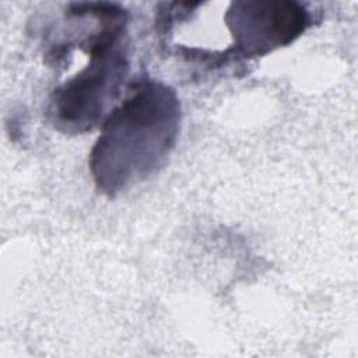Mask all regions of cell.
I'll use <instances>...</instances> for the list:
<instances>
[{"label":"cell","instance_id":"6da1fadb","mask_svg":"<svg viewBox=\"0 0 358 358\" xmlns=\"http://www.w3.org/2000/svg\"><path fill=\"white\" fill-rule=\"evenodd\" d=\"M179 127L176 92L152 78L133 80L103 119L91 151L90 169L96 189L116 196L155 173L173 150Z\"/></svg>","mask_w":358,"mask_h":358},{"label":"cell","instance_id":"7a4b0ae2","mask_svg":"<svg viewBox=\"0 0 358 358\" xmlns=\"http://www.w3.org/2000/svg\"><path fill=\"white\" fill-rule=\"evenodd\" d=\"M126 28L127 11L120 6L94 38L87 63L55 87L46 112L57 130L90 131L113 109L129 74Z\"/></svg>","mask_w":358,"mask_h":358},{"label":"cell","instance_id":"3957f363","mask_svg":"<svg viewBox=\"0 0 358 358\" xmlns=\"http://www.w3.org/2000/svg\"><path fill=\"white\" fill-rule=\"evenodd\" d=\"M222 18L231 38L232 62L287 46L313 22L312 11L296 1H229Z\"/></svg>","mask_w":358,"mask_h":358}]
</instances>
